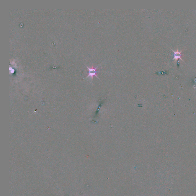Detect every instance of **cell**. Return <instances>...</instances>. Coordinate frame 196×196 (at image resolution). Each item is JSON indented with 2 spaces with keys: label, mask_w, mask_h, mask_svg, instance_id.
Returning <instances> with one entry per match:
<instances>
[{
  "label": "cell",
  "mask_w": 196,
  "mask_h": 196,
  "mask_svg": "<svg viewBox=\"0 0 196 196\" xmlns=\"http://www.w3.org/2000/svg\"><path fill=\"white\" fill-rule=\"evenodd\" d=\"M86 66L87 68L88 69V72H89V74H88V76L86 77V79L88 77H91L92 79H93V77L94 76H95L97 77L99 79L98 77V76L97 75V73L100 72V71H97V69H98V66H97V67H96V68H93V67L90 68L89 67H88V66H87L86 65Z\"/></svg>",
  "instance_id": "1"
},
{
  "label": "cell",
  "mask_w": 196,
  "mask_h": 196,
  "mask_svg": "<svg viewBox=\"0 0 196 196\" xmlns=\"http://www.w3.org/2000/svg\"><path fill=\"white\" fill-rule=\"evenodd\" d=\"M171 50H172V49H171ZM173 51L174 52V57L173 60L175 59V62H176L177 60H178V59L179 58L181 59V60H182L183 61H184L182 59H181V52H182V51H181V52H179V50H178L177 49V51H176V52H174V50H173Z\"/></svg>",
  "instance_id": "2"
}]
</instances>
